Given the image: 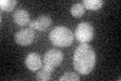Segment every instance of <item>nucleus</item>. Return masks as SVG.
<instances>
[{
  "label": "nucleus",
  "mask_w": 121,
  "mask_h": 81,
  "mask_svg": "<svg viewBox=\"0 0 121 81\" xmlns=\"http://www.w3.org/2000/svg\"><path fill=\"white\" fill-rule=\"evenodd\" d=\"M74 67L81 75H88L95 67L96 54L89 44H81L74 54Z\"/></svg>",
  "instance_id": "1"
},
{
  "label": "nucleus",
  "mask_w": 121,
  "mask_h": 81,
  "mask_svg": "<svg viewBox=\"0 0 121 81\" xmlns=\"http://www.w3.org/2000/svg\"><path fill=\"white\" fill-rule=\"evenodd\" d=\"M50 40L56 47H69L74 42V33L66 26H56L50 33Z\"/></svg>",
  "instance_id": "2"
},
{
  "label": "nucleus",
  "mask_w": 121,
  "mask_h": 81,
  "mask_svg": "<svg viewBox=\"0 0 121 81\" xmlns=\"http://www.w3.org/2000/svg\"><path fill=\"white\" fill-rule=\"evenodd\" d=\"M75 37L82 44H88L94 37V28L90 22H81L76 28Z\"/></svg>",
  "instance_id": "3"
},
{
  "label": "nucleus",
  "mask_w": 121,
  "mask_h": 81,
  "mask_svg": "<svg viewBox=\"0 0 121 81\" xmlns=\"http://www.w3.org/2000/svg\"><path fill=\"white\" fill-rule=\"evenodd\" d=\"M64 60V54L56 49H52L44 54L43 57V67L54 70L59 67Z\"/></svg>",
  "instance_id": "4"
},
{
  "label": "nucleus",
  "mask_w": 121,
  "mask_h": 81,
  "mask_svg": "<svg viewBox=\"0 0 121 81\" xmlns=\"http://www.w3.org/2000/svg\"><path fill=\"white\" fill-rule=\"evenodd\" d=\"M35 37V33L32 29H23L15 33L14 41L19 46H29L33 43Z\"/></svg>",
  "instance_id": "5"
},
{
  "label": "nucleus",
  "mask_w": 121,
  "mask_h": 81,
  "mask_svg": "<svg viewBox=\"0 0 121 81\" xmlns=\"http://www.w3.org/2000/svg\"><path fill=\"white\" fill-rule=\"evenodd\" d=\"M52 24V18L50 15L43 14L39 15L35 20H31L29 22V28L33 30H45L48 29Z\"/></svg>",
  "instance_id": "6"
},
{
  "label": "nucleus",
  "mask_w": 121,
  "mask_h": 81,
  "mask_svg": "<svg viewBox=\"0 0 121 81\" xmlns=\"http://www.w3.org/2000/svg\"><path fill=\"white\" fill-rule=\"evenodd\" d=\"M25 65H26V67L31 71L39 70V69H40V67L43 66L40 56L36 53L28 54L27 57H26V59H25Z\"/></svg>",
  "instance_id": "7"
},
{
  "label": "nucleus",
  "mask_w": 121,
  "mask_h": 81,
  "mask_svg": "<svg viewBox=\"0 0 121 81\" xmlns=\"http://www.w3.org/2000/svg\"><path fill=\"white\" fill-rule=\"evenodd\" d=\"M13 20L17 25L23 26L29 24L30 22V15L27 10L25 9H18L13 14Z\"/></svg>",
  "instance_id": "8"
},
{
  "label": "nucleus",
  "mask_w": 121,
  "mask_h": 81,
  "mask_svg": "<svg viewBox=\"0 0 121 81\" xmlns=\"http://www.w3.org/2000/svg\"><path fill=\"white\" fill-rule=\"evenodd\" d=\"M103 3L104 1L102 0H83L82 4L84 5L85 8L89 10H98L102 7Z\"/></svg>",
  "instance_id": "9"
},
{
  "label": "nucleus",
  "mask_w": 121,
  "mask_h": 81,
  "mask_svg": "<svg viewBox=\"0 0 121 81\" xmlns=\"http://www.w3.org/2000/svg\"><path fill=\"white\" fill-rule=\"evenodd\" d=\"M71 13L76 18L82 17L83 15H84V13H85V7H84V5H83L82 3H76V4H74L73 6H72Z\"/></svg>",
  "instance_id": "10"
},
{
  "label": "nucleus",
  "mask_w": 121,
  "mask_h": 81,
  "mask_svg": "<svg viewBox=\"0 0 121 81\" xmlns=\"http://www.w3.org/2000/svg\"><path fill=\"white\" fill-rule=\"evenodd\" d=\"M54 70H51L48 68H45L43 67L41 70H39L36 74V80L39 81H48L51 79V76H52V73Z\"/></svg>",
  "instance_id": "11"
},
{
  "label": "nucleus",
  "mask_w": 121,
  "mask_h": 81,
  "mask_svg": "<svg viewBox=\"0 0 121 81\" xmlns=\"http://www.w3.org/2000/svg\"><path fill=\"white\" fill-rule=\"evenodd\" d=\"M16 4H17L16 0H1L0 1L1 9L4 11H12Z\"/></svg>",
  "instance_id": "12"
},
{
  "label": "nucleus",
  "mask_w": 121,
  "mask_h": 81,
  "mask_svg": "<svg viewBox=\"0 0 121 81\" xmlns=\"http://www.w3.org/2000/svg\"><path fill=\"white\" fill-rule=\"evenodd\" d=\"M80 80V75L75 72H66L62 77H60V81H79Z\"/></svg>",
  "instance_id": "13"
}]
</instances>
